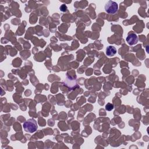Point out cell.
<instances>
[{
  "label": "cell",
  "instance_id": "obj_1",
  "mask_svg": "<svg viewBox=\"0 0 149 149\" xmlns=\"http://www.w3.org/2000/svg\"><path fill=\"white\" fill-rule=\"evenodd\" d=\"M23 127L27 132L34 133L37 129V122L34 119H29L23 123Z\"/></svg>",
  "mask_w": 149,
  "mask_h": 149
},
{
  "label": "cell",
  "instance_id": "obj_2",
  "mask_svg": "<svg viewBox=\"0 0 149 149\" xmlns=\"http://www.w3.org/2000/svg\"><path fill=\"white\" fill-rule=\"evenodd\" d=\"M118 5L116 2L113 1H108L105 5V11L110 14H114L118 11Z\"/></svg>",
  "mask_w": 149,
  "mask_h": 149
},
{
  "label": "cell",
  "instance_id": "obj_3",
  "mask_svg": "<svg viewBox=\"0 0 149 149\" xmlns=\"http://www.w3.org/2000/svg\"><path fill=\"white\" fill-rule=\"evenodd\" d=\"M126 41L129 45H134L138 42V37L135 33L131 32L128 34L126 37Z\"/></svg>",
  "mask_w": 149,
  "mask_h": 149
},
{
  "label": "cell",
  "instance_id": "obj_4",
  "mask_svg": "<svg viewBox=\"0 0 149 149\" xmlns=\"http://www.w3.org/2000/svg\"><path fill=\"white\" fill-rule=\"evenodd\" d=\"M116 53V49L115 47L109 45L106 48V54L109 56H112Z\"/></svg>",
  "mask_w": 149,
  "mask_h": 149
},
{
  "label": "cell",
  "instance_id": "obj_5",
  "mask_svg": "<svg viewBox=\"0 0 149 149\" xmlns=\"http://www.w3.org/2000/svg\"><path fill=\"white\" fill-rule=\"evenodd\" d=\"M113 105L112 104L108 103V104H107L105 105V109H106L107 111H111L112 109H113Z\"/></svg>",
  "mask_w": 149,
  "mask_h": 149
}]
</instances>
